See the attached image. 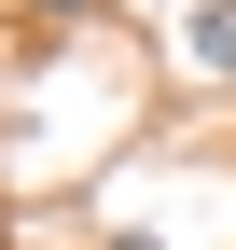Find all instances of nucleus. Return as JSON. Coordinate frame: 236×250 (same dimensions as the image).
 <instances>
[{"instance_id":"7ed1b4c3","label":"nucleus","mask_w":236,"mask_h":250,"mask_svg":"<svg viewBox=\"0 0 236 250\" xmlns=\"http://www.w3.org/2000/svg\"><path fill=\"white\" fill-rule=\"evenodd\" d=\"M195 14H236V0H195Z\"/></svg>"},{"instance_id":"f03ea898","label":"nucleus","mask_w":236,"mask_h":250,"mask_svg":"<svg viewBox=\"0 0 236 250\" xmlns=\"http://www.w3.org/2000/svg\"><path fill=\"white\" fill-rule=\"evenodd\" d=\"M111 250H167V236H111Z\"/></svg>"},{"instance_id":"f257e3e1","label":"nucleus","mask_w":236,"mask_h":250,"mask_svg":"<svg viewBox=\"0 0 236 250\" xmlns=\"http://www.w3.org/2000/svg\"><path fill=\"white\" fill-rule=\"evenodd\" d=\"M181 42H195V70H222V83H236V14H181Z\"/></svg>"}]
</instances>
